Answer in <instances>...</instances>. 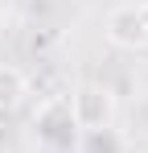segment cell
Wrapping results in <instances>:
<instances>
[{
  "label": "cell",
  "instance_id": "6da1fadb",
  "mask_svg": "<svg viewBox=\"0 0 148 153\" xmlns=\"http://www.w3.org/2000/svg\"><path fill=\"white\" fill-rule=\"evenodd\" d=\"M66 108H70V120H74L78 132L82 128H103V124H111V116H115V95L103 83H78L74 95L66 100Z\"/></svg>",
  "mask_w": 148,
  "mask_h": 153
},
{
  "label": "cell",
  "instance_id": "7a4b0ae2",
  "mask_svg": "<svg viewBox=\"0 0 148 153\" xmlns=\"http://www.w3.org/2000/svg\"><path fill=\"white\" fill-rule=\"evenodd\" d=\"M107 42L119 46V50H140L148 42V25L136 4H119V8L107 13Z\"/></svg>",
  "mask_w": 148,
  "mask_h": 153
},
{
  "label": "cell",
  "instance_id": "3957f363",
  "mask_svg": "<svg viewBox=\"0 0 148 153\" xmlns=\"http://www.w3.org/2000/svg\"><path fill=\"white\" fill-rule=\"evenodd\" d=\"M33 128H37V137L41 141H49V145H66L74 132V120H70V108H66V100H45L37 112H33Z\"/></svg>",
  "mask_w": 148,
  "mask_h": 153
},
{
  "label": "cell",
  "instance_id": "277c9868",
  "mask_svg": "<svg viewBox=\"0 0 148 153\" xmlns=\"http://www.w3.org/2000/svg\"><path fill=\"white\" fill-rule=\"evenodd\" d=\"M78 153H127V141H123V132H115L111 124L82 128V132H78Z\"/></svg>",
  "mask_w": 148,
  "mask_h": 153
},
{
  "label": "cell",
  "instance_id": "5b68a950",
  "mask_svg": "<svg viewBox=\"0 0 148 153\" xmlns=\"http://www.w3.org/2000/svg\"><path fill=\"white\" fill-rule=\"evenodd\" d=\"M25 95H29V79H25V71L12 66V62H0V112L17 108Z\"/></svg>",
  "mask_w": 148,
  "mask_h": 153
},
{
  "label": "cell",
  "instance_id": "8992f818",
  "mask_svg": "<svg viewBox=\"0 0 148 153\" xmlns=\"http://www.w3.org/2000/svg\"><path fill=\"white\" fill-rule=\"evenodd\" d=\"M136 8H140V17H144V25H148V0H140Z\"/></svg>",
  "mask_w": 148,
  "mask_h": 153
}]
</instances>
